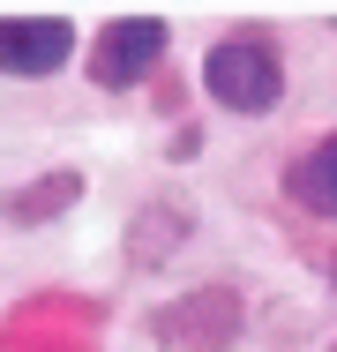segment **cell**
Here are the masks:
<instances>
[{"instance_id":"cell-4","label":"cell","mask_w":337,"mask_h":352,"mask_svg":"<svg viewBox=\"0 0 337 352\" xmlns=\"http://www.w3.org/2000/svg\"><path fill=\"white\" fill-rule=\"evenodd\" d=\"M285 195H292L300 210H315V217H337V135L307 142V150L285 165Z\"/></svg>"},{"instance_id":"cell-1","label":"cell","mask_w":337,"mask_h":352,"mask_svg":"<svg viewBox=\"0 0 337 352\" xmlns=\"http://www.w3.org/2000/svg\"><path fill=\"white\" fill-rule=\"evenodd\" d=\"M202 82L225 113H270L285 98V60H277L270 38H225V45H210Z\"/></svg>"},{"instance_id":"cell-5","label":"cell","mask_w":337,"mask_h":352,"mask_svg":"<svg viewBox=\"0 0 337 352\" xmlns=\"http://www.w3.org/2000/svg\"><path fill=\"white\" fill-rule=\"evenodd\" d=\"M75 195H83V173H45L38 188H15V195H8V217H15V225H38V217L67 210Z\"/></svg>"},{"instance_id":"cell-3","label":"cell","mask_w":337,"mask_h":352,"mask_svg":"<svg viewBox=\"0 0 337 352\" xmlns=\"http://www.w3.org/2000/svg\"><path fill=\"white\" fill-rule=\"evenodd\" d=\"M75 53L67 15H0V68L8 75H53Z\"/></svg>"},{"instance_id":"cell-2","label":"cell","mask_w":337,"mask_h":352,"mask_svg":"<svg viewBox=\"0 0 337 352\" xmlns=\"http://www.w3.org/2000/svg\"><path fill=\"white\" fill-rule=\"evenodd\" d=\"M157 53H165V23L157 15H120L105 38H98V53H90V75L105 82V90H128L135 75L157 68Z\"/></svg>"}]
</instances>
